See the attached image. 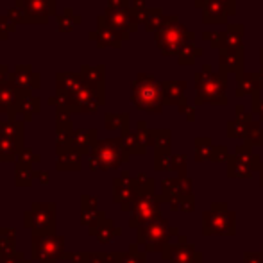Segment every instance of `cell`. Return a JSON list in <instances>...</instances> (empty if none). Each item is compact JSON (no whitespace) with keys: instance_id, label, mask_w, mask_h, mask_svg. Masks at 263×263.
<instances>
[{"instance_id":"9c48e42d","label":"cell","mask_w":263,"mask_h":263,"mask_svg":"<svg viewBox=\"0 0 263 263\" xmlns=\"http://www.w3.org/2000/svg\"><path fill=\"white\" fill-rule=\"evenodd\" d=\"M88 38L93 40V42L97 43L101 49H106V47L120 49L122 42H124V38H122L118 32L111 31V29L104 24V18H102V14H99V16H97V31H91L90 34H88Z\"/></svg>"},{"instance_id":"2e32d148","label":"cell","mask_w":263,"mask_h":263,"mask_svg":"<svg viewBox=\"0 0 263 263\" xmlns=\"http://www.w3.org/2000/svg\"><path fill=\"white\" fill-rule=\"evenodd\" d=\"M243 27L242 25H229L228 31L222 32V47L220 49H243L242 45Z\"/></svg>"},{"instance_id":"277c9868","label":"cell","mask_w":263,"mask_h":263,"mask_svg":"<svg viewBox=\"0 0 263 263\" xmlns=\"http://www.w3.org/2000/svg\"><path fill=\"white\" fill-rule=\"evenodd\" d=\"M14 6L24 11L25 24H47L55 16V0H14Z\"/></svg>"},{"instance_id":"4316f807","label":"cell","mask_w":263,"mask_h":263,"mask_svg":"<svg viewBox=\"0 0 263 263\" xmlns=\"http://www.w3.org/2000/svg\"><path fill=\"white\" fill-rule=\"evenodd\" d=\"M260 61H261V65H263V49H261V52H260Z\"/></svg>"},{"instance_id":"e0dca14e","label":"cell","mask_w":263,"mask_h":263,"mask_svg":"<svg viewBox=\"0 0 263 263\" xmlns=\"http://www.w3.org/2000/svg\"><path fill=\"white\" fill-rule=\"evenodd\" d=\"M55 20H58V27H55L58 32H72L76 29V25L81 24L83 18L77 16L72 7H65L61 13L55 14Z\"/></svg>"},{"instance_id":"603a6c76","label":"cell","mask_w":263,"mask_h":263,"mask_svg":"<svg viewBox=\"0 0 263 263\" xmlns=\"http://www.w3.org/2000/svg\"><path fill=\"white\" fill-rule=\"evenodd\" d=\"M14 31H16V24H14V22H11L7 14H2V16H0V40H2V42H6L7 36H9L11 32H14Z\"/></svg>"},{"instance_id":"8fae6325","label":"cell","mask_w":263,"mask_h":263,"mask_svg":"<svg viewBox=\"0 0 263 263\" xmlns=\"http://www.w3.org/2000/svg\"><path fill=\"white\" fill-rule=\"evenodd\" d=\"M120 153H122V145L118 140H106V142L95 143L93 145L95 158L104 166L117 165V163L120 161Z\"/></svg>"},{"instance_id":"d4e9b609","label":"cell","mask_w":263,"mask_h":263,"mask_svg":"<svg viewBox=\"0 0 263 263\" xmlns=\"http://www.w3.org/2000/svg\"><path fill=\"white\" fill-rule=\"evenodd\" d=\"M204 38L208 40L213 49H220L222 47V32H204Z\"/></svg>"},{"instance_id":"f1b7e54d","label":"cell","mask_w":263,"mask_h":263,"mask_svg":"<svg viewBox=\"0 0 263 263\" xmlns=\"http://www.w3.org/2000/svg\"><path fill=\"white\" fill-rule=\"evenodd\" d=\"M125 2H129V4H131V0H125Z\"/></svg>"},{"instance_id":"5bb4252c","label":"cell","mask_w":263,"mask_h":263,"mask_svg":"<svg viewBox=\"0 0 263 263\" xmlns=\"http://www.w3.org/2000/svg\"><path fill=\"white\" fill-rule=\"evenodd\" d=\"M263 88V77L260 73H240L238 76V90L236 95L242 97L246 93H256Z\"/></svg>"},{"instance_id":"9a60e30c","label":"cell","mask_w":263,"mask_h":263,"mask_svg":"<svg viewBox=\"0 0 263 263\" xmlns=\"http://www.w3.org/2000/svg\"><path fill=\"white\" fill-rule=\"evenodd\" d=\"M186 83L184 81H166L163 83V101L165 104H181Z\"/></svg>"},{"instance_id":"ffe728a7","label":"cell","mask_w":263,"mask_h":263,"mask_svg":"<svg viewBox=\"0 0 263 263\" xmlns=\"http://www.w3.org/2000/svg\"><path fill=\"white\" fill-rule=\"evenodd\" d=\"M40 107H42V102H40L38 97H27L20 106H18V111L16 113H22L24 115L25 120H32L36 113H40Z\"/></svg>"},{"instance_id":"83f0119b","label":"cell","mask_w":263,"mask_h":263,"mask_svg":"<svg viewBox=\"0 0 263 263\" xmlns=\"http://www.w3.org/2000/svg\"><path fill=\"white\" fill-rule=\"evenodd\" d=\"M260 76H261V77H263V68H261V72H260Z\"/></svg>"},{"instance_id":"d6986e66","label":"cell","mask_w":263,"mask_h":263,"mask_svg":"<svg viewBox=\"0 0 263 263\" xmlns=\"http://www.w3.org/2000/svg\"><path fill=\"white\" fill-rule=\"evenodd\" d=\"M163 22H165V14H163L161 9H158V7H153V9H149V13H147V20H145V31L147 32H156L159 29L163 27Z\"/></svg>"},{"instance_id":"30bf717a","label":"cell","mask_w":263,"mask_h":263,"mask_svg":"<svg viewBox=\"0 0 263 263\" xmlns=\"http://www.w3.org/2000/svg\"><path fill=\"white\" fill-rule=\"evenodd\" d=\"M81 77H83V83L86 88H90L91 91L99 95L101 99H104V79H106V66L97 65H83L81 66Z\"/></svg>"},{"instance_id":"7402d4cb","label":"cell","mask_w":263,"mask_h":263,"mask_svg":"<svg viewBox=\"0 0 263 263\" xmlns=\"http://www.w3.org/2000/svg\"><path fill=\"white\" fill-rule=\"evenodd\" d=\"M129 115H106V127L107 129H118L122 127L127 131Z\"/></svg>"},{"instance_id":"8992f818","label":"cell","mask_w":263,"mask_h":263,"mask_svg":"<svg viewBox=\"0 0 263 263\" xmlns=\"http://www.w3.org/2000/svg\"><path fill=\"white\" fill-rule=\"evenodd\" d=\"M31 95V91L20 90L11 81L0 83V113H9V120H14L18 106Z\"/></svg>"},{"instance_id":"484cf974","label":"cell","mask_w":263,"mask_h":263,"mask_svg":"<svg viewBox=\"0 0 263 263\" xmlns=\"http://www.w3.org/2000/svg\"><path fill=\"white\" fill-rule=\"evenodd\" d=\"M9 76H11L9 66L2 65V61H0V83H7V81H9Z\"/></svg>"},{"instance_id":"4fadbf2b","label":"cell","mask_w":263,"mask_h":263,"mask_svg":"<svg viewBox=\"0 0 263 263\" xmlns=\"http://www.w3.org/2000/svg\"><path fill=\"white\" fill-rule=\"evenodd\" d=\"M84 88L81 73L73 72H59L55 73V91H65V93L76 95L79 90Z\"/></svg>"},{"instance_id":"7a4b0ae2","label":"cell","mask_w":263,"mask_h":263,"mask_svg":"<svg viewBox=\"0 0 263 263\" xmlns=\"http://www.w3.org/2000/svg\"><path fill=\"white\" fill-rule=\"evenodd\" d=\"M131 101L147 113H161L163 109V83H158L151 73H138L133 81Z\"/></svg>"},{"instance_id":"ac0fdd59","label":"cell","mask_w":263,"mask_h":263,"mask_svg":"<svg viewBox=\"0 0 263 263\" xmlns=\"http://www.w3.org/2000/svg\"><path fill=\"white\" fill-rule=\"evenodd\" d=\"M97 140V131H79L73 135V147L77 153H84Z\"/></svg>"},{"instance_id":"3957f363","label":"cell","mask_w":263,"mask_h":263,"mask_svg":"<svg viewBox=\"0 0 263 263\" xmlns=\"http://www.w3.org/2000/svg\"><path fill=\"white\" fill-rule=\"evenodd\" d=\"M228 73L218 72L213 73L210 65H204L199 73H195V88H197V99L195 102H210V104H226V79Z\"/></svg>"},{"instance_id":"5b68a950","label":"cell","mask_w":263,"mask_h":263,"mask_svg":"<svg viewBox=\"0 0 263 263\" xmlns=\"http://www.w3.org/2000/svg\"><path fill=\"white\" fill-rule=\"evenodd\" d=\"M104 24L111 31L118 32V34L125 40H129L131 32L138 31L135 24L131 20V7H106V13L102 14Z\"/></svg>"},{"instance_id":"6da1fadb","label":"cell","mask_w":263,"mask_h":263,"mask_svg":"<svg viewBox=\"0 0 263 263\" xmlns=\"http://www.w3.org/2000/svg\"><path fill=\"white\" fill-rule=\"evenodd\" d=\"M154 38L163 55H179L184 47L194 43V32L179 24V18L176 14H170L165 16L163 27L154 34Z\"/></svg>"},{"instance_id":"7c38bea8","label":"cell","mask_w":263,"mask_h":263,"mask_svg":"<svg viewBox=\"0 0 263 263\" xmlns=\"http://www.w3.org/2000/svg\"><path fill=\"white\" fill-rule=\"evenodd\" d=\"M220 55V72L224 73H243V49H218Z\"/></svg>"},{"instance_id":"52a82bcc","label":"cell","mask_w":263,"mask_h":263,"mask_svg":"<svg viewBox=\"0 0 263 263\" xmlns=\"http://www.w3.org/2000/svg\"><path fill=\"white\" fill-rule=\"evenodd\" d=\"M9 81L16 88L25 91L40 90L42 88V77H40V73H36L32 70L31 65H16L13 72H11Z\"/></svg>"},{"instance_id":"cb8c5ba5","label":"cell","mask_w":263,"mask_h":263,"mask_svg":"<svg viewBox=\"0 0 263 263\" xmlns=\"http://www.w3.org/2000/svg\"><path fill=\"white\" fill-rule=\"evenodd\" d=\"M6 14L9 16V20H11V22H14L16 25H18V24H24V22H25L24 11H22L20 7H16V6H14V7H9Z\"/></svg>"},{"instance_id":"ba28073f","label":"cell","mask_w":263,"mask_h":263,"mask_svg":"<svg viewBox=\"0 0 263 263\" xmlns=\"http://www.w3.org/2000/svg\"><path fill=\"white\" fill-rule=\"evenodd\" d=\"M202 7V20L206 24H226L229 14H235L220 0H195V7Z\"/></svg>"},{"instance_id":"44dd1931","label":"cell","mask_w":263,"mask_h":263,"mask_svg":"<svg viewBox=\"0 0 263 263\" xmlns=\"http://www.w3.org/2000/svg\"><path fill=\"white\" fill-rule=\"evenodd\" d=\"M201 54H202L201 47H197L195 43H190V45H186L181 50V54L177 55V61H179V65H194L195 58H199Z\"/></svg>"}]
</instances>
